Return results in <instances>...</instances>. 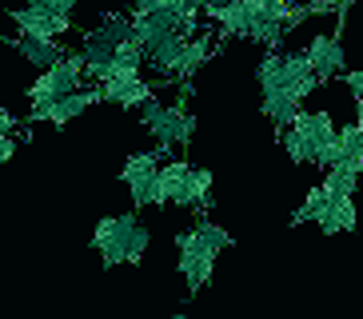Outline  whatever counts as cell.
Masks as SVG:
<instances>
[{"instance_id":"obj_1","label":"cell","mask_w":363,"mask_h":319,"mask_svg":"<svg viewBox=\"0 0 363 319\" xmlns=\"http://www.w3.org/2000/svg\"><path fill=\"white\" fill-rule=\"evenodd\" d=\"M92 247L104 255V264H140L148 252V228L136 216H104L92 232Z\"/></svg>"},{"instance_id":"obj_2","label":"cell","mask_w":363,"mask_h":319,"mask_svg":"<svg viewBox=\"0 0 363 319\" xmlns=\"http://www.w3.org/2000/svg\"><path fill=\"white\" fill-rule=\"evenodd\" d=\"M140 124L156 136V152H160V156H172L176 144H188L192 132H196V116L188 112L184 96L176 104H160L156 96H148V100L140 104Z\"/></svg>"},{"instance_id":"obj_3","label":"cell","mask_w":363,"mask_h":319,"mask_svg":"<svg viewBox=\"0 0 363 319\" xmlns=\"http://www.w3.org/2000/svg\"><path fill=\"white\" fill-rule=\"evenodd\" d=\"M84 84V56L80 52H60L40 76H36V84L28 88V100L40 104V100H52V96H65L72 88Z\"/></svg>"},{"instance_id":"obj_4","label":"cell","mask_w":363,"mask_h":319,"mask_svg":"<svg viewBox=\"0 0 363 319\" xmlns=\"http://www.w3.org/2000/svg\"><path fill=\"white\" fill-rule=\"evenodd\" d=\"M100 100V84L96 88H72V92L65 96H52V100H40V104H33V116H28V124H52V128H65L68 120H76L80 112H84L88 104H96Z\"/></svg>"},{"instance_id":"obj_5","label":"cell","mask_w":363,"mask_h":319,"mask_svg":"<svg viewBox=\"0 0 363 319\" xmlns=\"http://www.w3.org/2000/svg\"><path fill=\"white\" fill-rule=\"evenodd\" d=\"M176 252H180V276H184V284H188V291H200L208 279H212V267H216V252L212 247H203L200 244V235L188 228V232H180L176 235Z\"/></svg>"},{"instance_id":"obj_6","label":"cell","mask_w":363,"mask_h":319,"mask_svg":"<svg viewBox=\"0 0 363 319\" xmlns=\"http://www.w3.org/2000/svg\"><path fill=\"white\" fill-rule=\"evenodd\" d=\"M160 152H136V156H128V164L120 168V180H124V188L132 191V203L136 208H144V203H152V191H156V168H160Z\"/></svg>"},{"instance_id":"obj_7","label":"cell","mask_w":363,"mask_h":319,"mask_svg":"<svg viewBox=\"0 0 363 319\" xmlns=\"http://www.w3.org/2000/svg\"><path fill=\"white\" fill-rule=\"evenodd\" d=\"M12 21H16L21 32H28V36H60V32H72L68 12H48V9H36V4L12 9Z\"/></svg>"},{"instance_id":"obj_8","label":"cell","mask_w":363,"mask_h":319,"mask_svg":"<svg viewBox=\"0 0 363 319\" xmlns=\"http://www.w3.org/2000/svg\"><path fill=\"white\" fill-rule=\"evenodd\" d=\"M308 60H311V72L320 76V84H323V80H331V76H340L343 72V48H340V40H335L331 32H315V40L308 44Z\"/></svg>"},{"instance_id":"obj_9","label":"cell","mask_w":363,"mask_h":319,"mask_svg":"<svg viewBox=\"0 0 363 319\" xmlns=\"http://www.w3.org/2000/svg\"><path fill=\"white\" fill-rule=\"evenodd\" d=\"M148 96H156V84L136 76V80H100V100L120 108H140Z\"/></svg>"},{"instance_id":"obj_10","label":"cell","mask_w":363,"mask_h":319,"mask_svg":"<svg viewBox=\"0 0 363 319\" xmlns=\"http://www.w3.org/2000/svg\"><path fill=\"white\" fill-rule=\"evenodd\" d=\"M188 160H164L160 168H156V191H152V203L156 208H164V203H172L176 196H180L184 180H188Z\"/></svg>"},{"instance_id":"obj_11","label":"cell","mask_w":363,"mask_h":319,"mask_svg":"<svg viewBox=\"0 0 363 319\" xmlns=\"http://www.w3.org/2000/svg\"><path fill=\"white\" fill-rule=\"evenodd\" d=\"M284 84H288V92L296 96V100H303V96L315 92L320 76L311 72L308 52H288V56H284Z\"/></svg>"},{"instance_id":"obj_12","label":"cell","mask_w":363,"mask_h":319,"mask_svg":"<svg viewBox=\"0 0 363 319\" xmlns=\"http://www.w3.org/2000/svg\"><path fill=\"white\" fill-rule=\"evenodd\" d=\"M315 223H320L328 235L352 232V228H355V203H352V196H328V203L315 212Z\"/></svg>"},{"instance_id":"obj_13","label":"cell","mask_w":363,"mask_h":319,"mask_svg":"<svg viewBox=\"0 0 363 319\" xmlns=\"http://www.w3.org/2000/svg\"><path fill=\"white\" fill-rule=\"evenodd\" d=\"M172 203H180V208H196V212H203L208 203H212V172L208 168H188V180H184L180 196Z\"/></svg>"},{"instance_id":"obj_14","label":"cell","mask_w":363,"mask_h":319,"mask_svg":"<svg viewBox=\"0 0 363 319\" xmlns=\"http://www.w3.org/2000/svg\"><path fill=\"white\" fill-rule=\"evenodd\" d=\"M12 48H16V52H21L28 64H36V68H48V64L60 56L56 36H28V32H21V36L12 40Z\"/></svg>"},{"instance_id":"obj_15","label":"cell","mask_w":363,"mask_h":319,"mask_svg":"<svg viewBox=\"0 0 363 319\" xmlns=\"http://www.w3.org/2000/svg\"><path fill=\"white\" fill-rule=\"evenodd\" d=\"M112 52H116V44H108L96 28L88 32L84 44H80V56H84V76L100 80V76H104V68L112 64Z\"/></svg>"},{"instance_id":"obj_16","label":"cell","mask_w":363,"mask_h":319,"mask_svg":"<svg viewBox=\"0 0 363 319\" xmlns=\"http://www.w3.org/2000/svg\"><path fill=\"white\" fill-rule=\"evenodd\" d=\"M299 104H303V100H296V96L288 92V84L276 88V92H264V116L272 120L276 128H288L291 116L299 112Z\"/></svg>"},{"instance_id":"obj_17","label":"cell","mask_w":363,"mask_h":319,"mask_svg":"<svg viewBox=\"0 0 363 319\" xmlns=\"http://www.w3.org/2000/svg\"><path fill=\"white\" fill-rule=\"evenodd\" d=\"M252 4V12L256 16H272V21H284V24H291V21H299L308 9H296L291 0H247Z\"/></svg>"},{"instance_id":"obj_18","label":"cell","mask_w":363,"mask_h":319,"mask_svg":"<svg viewBox=\"0 0 363 319\" xmlns=\"http://www.w3.org/2000/svg\"><path fill=\"white\" fill-rule=\"evenodd\" d=\"M256 76H259V88H264V92H276V88H284V56L276 52V44H272V52L259 60Z\"/></svg>"},{"instance_id":"obj_19","label":"cell","mask_w":363,"mask_h":319,"mask_svg":"<svg viewBox=\"0 0 363 319\" xmlns=\"http://www.w3.org/2000/svg\"><path fill=\"white\" fill-rule=\"evenodd\" d=\"M355 184H359V172L347 168V164H331L328 176H323V188H328L331 196H352Z\"/></svg>"},{"instance_id":"obj_20","label":"cell","mask_w":363,"mask_h":319,"mask_svg":"<svg viewBox=\"0 0 363 319\" xmlns=\"http://www.w3.org/2000/svg\"><path fill=\"white\" fill-rule=\"evenodd\" d=\"M192 232L200 235V244H203V247H212L216 255H220V252H228V247H232V235H228L224 228H220V223L196 220V223H192Z\"/></svg>"},{"instance_id":"obj_21","label":"cell","mask_w":363,"mask_h":319,"mask_svg":"<svg viewBox=\"0 0 363 319\" xmlns=\"http://www.w3.org/2000/svg\"><path fill=\"white\" fill-rule=\"evenodd\" d=\"M100 36H104L108 44H120V40H128L132 36V16H124V12H108L104 21H100Z\"/></svg>"},{"instance_id":"obj_22","label":"cell","mask_w":363,"mask_h":319,"mask_svg":"<svg viewBox=\"0 0 363 319\" xmlns=\"http://www.w3.org/2000/svg\"><path fill=\"white\" fill-rule=\"evenodd\" d=\"M328 196H331V191L323 188V184H320V188H311L308 203H303V208H299V212H296V223H303V220H315V212H320L323 203H328Z\"/></svg>"},{"instance_id":"obj_23","label":"cell","mask_w":363,"mask_h":319,"mask_svg":"<svg viewBox=\"0 0 363 319\" xmlns=\"http://www.w3.org/2000/svg\"><path fill=\"white\" fill-rule=\"evenodd\" d=\"M24 4H36V9H48V12H72L76 0H24Z\"/></svg>"},{"instance_id":"obj_24","label":"cell","mask_w":363,"mask_h":319,"mask_svg":"<svg viewBox=\"0 0 363 319\" xmlns=\"http://www.w3.org/2000/svg\"><path fill=\"white\" fill-rule=\"evenodd\" d=\"M12 156H16V140H12V132H0V164Z\"/></svg>"},{"instance_id":"obj_25","label":"cell","mask_w":363,"mask_h":319,"mask_svg":"<svg viewBox=\"0 0 363 319\" xmlns=\"http://www.w3.org/2000/svg\"><path fill=\"white\" fill-rule=\"evenodd\" d=\"M343 80H347V88L355 92V100L363 96V68H355V72H343Z\"/></svg>"},{"instance_id":"obj_26","label":"cell","mask_w":363,"mask_h":319,"mask_svg":"<svg viewBox=\"0 0 363 319\" xmlns=\"http://www.w3.org/2000/svg\"><path fill=\"white\" fill-rule=\"evenodd\" d=\"M16 128V116H12L9 108H0V132H12Z\"/></svg>"},{"instance_id":"obj_27","label":"cell","mask_w":363,"mask_h":319,"mask_svg":"<svg viewBox=\"0 0 363 319\" xmlns=\"http://www.w3.org/2000/svg\"><path fill=\"white\" fill-rule=\"evenodd\" d=\"M192 4L203 12V9H216V4H224V0H192Z\"/></svg>"},{"instance_id":"obj_28","label":"cell","mask_w":363,"mask_h":319,"mask_svg":"<svg viewBox=\"0 0 363 319\" xmlns=\"http://www.w3.org/2000/svg\"><path fill=\"white\" fill-rule=\"evenodd\" d=\"M355 108H359V124H363V96H359V100H355Z\"/></svg>"},{"instance_id":"obj_29","label":"cell","mask_w":363,"mask_h":319,"mask_svg":"<svg viewBox=\"0 0 363 319\" xmlns=\"http://www.w3.org/2000/svg\"><path fill=\"white\" fill-rule=\"evenodd\" d=\"M359 128H363V124H359Z\"/></svg>"}]
</instances>
